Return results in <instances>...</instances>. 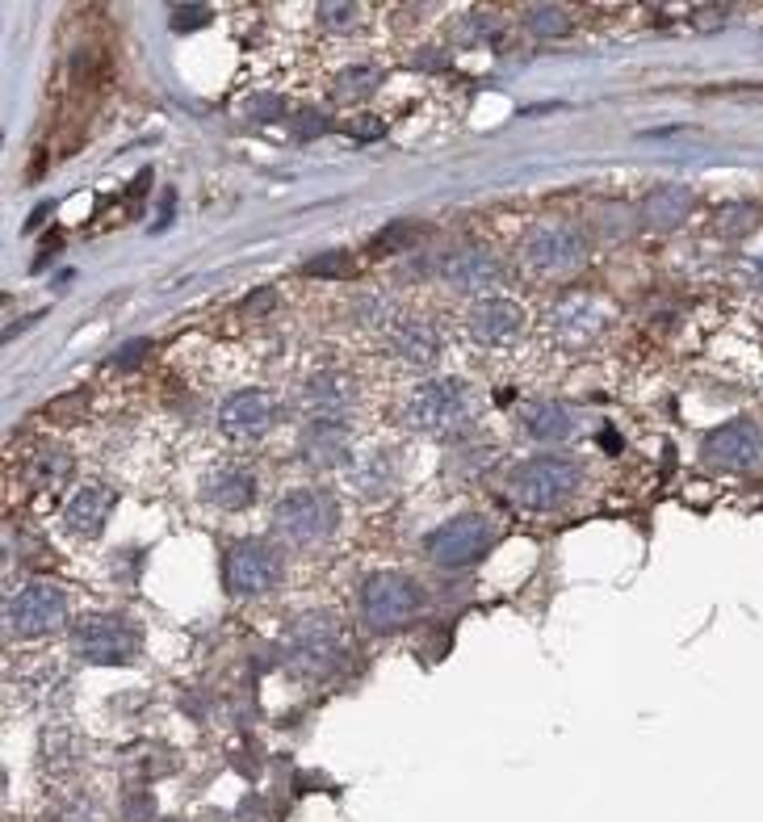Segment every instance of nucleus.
Listing matches in <instances>:
<instances>
[{
	"label": "nucleus",
	"mask_w": 763,
	"mask_h": 822,
	"mask_svg": "<svg viewBox=\"0 0 763 822\" xmlns=\"http://www.w3.org/2000/svg\"><path fill=\"white\" fill-rule=\"evenodd\" d=\"M579 462L575 457H528V462H521L516 471H512V495L525 504V508H558L563 499H571L575 495V487H579Z\"/></svg>",
	"instance_id": "nucleus-1"
},
{
	"label": "nucleus",
	"mask_w": 763,
	"mask_h": 822,
	"mask_svg": "<svg viewBox=\"0 0 763 822\" xmlns=\"http://www.w3.org/2000/svg\"><path fill=\"white\" fill-rule=\"evenodd\" d=\"M495 542V525L478 512H466V516H449L445 525H436L428 537H424V554L433 558L436 567H474L483 554Z\"/></svg>",
	"instance_id": "nucleus-2"
},
{
	"label": "nucleus",
	"mask_w": 763,
	"mask_h": 822,
	"mask_svg": "<svg viewBox=\"0 0 763 822\" xmlns=\"http://www.w3.org/2000/svg\"><path fill=\"white\" fill-rule=\"evenodd\" d=\"M525 265L542 277H571L587 260V239L575 222H537L525 239Z\"/></svg>",
	"instance_id": "nucleus-3"
},
{
	"label": "nucleus",
	"mask_w": 763,
	"mask_h": 822,
	"mask_svg": "<svg viewBox=\"0 0 763 822\" xmlns=\"http://www.w3.org/2000/svg\"><path fill=\"white\" fill-rule=\"evenodd\" d=\"M407 420L416 424L419 433H457L462 424L470 420V395H466V383L457 378H433L412 390L407 399Z\"/></svg>",
	"instance_id": "nucleus-4"
},
{
	"label": "nucleus",
	"mask_w": 763,
	"mask_h": 822,
	"mask_svg": "<svg viewBox=\"0 0 763 822\" xmlns=\"http://www.w3.org/2000/svg\"><path fill=\"white\" fill-rule=\"evenodd\" d=\"M336 521H340V508L327 492H294L286 495L277 512H272V525L277 533L294 542V546H319L336 533Z\"/></svg>",
	"instance_id": "nucleus-5"
},
{
	"label": "nucleus",
	"mask_w": 763,
	"mask_h": 822,
	"mask_svg": "<svg viewBox=\"0 0 763 822\" xmlns=\"http://www.w3.org/2000/svg\"><path fill=\"white\" fill-rule=\"evenodd\" d=\"M424 608V592H419L407 575L395 571H378L369 575L361 587V613L374 630H399Z\"/></svg>",
	"instance_id": "nucleus-6"
},
{
	"label": "nucleus",
	"mask_w": 763,
	"mask_h": 822,
	"mask_svg": "<svg viewBox=\"0 0 763 822\" xmlns=\"http://www.w3.org/2000/svg\"><path fill=\"white\" fill-rule=\"evenodd\" d=\"M286 651H290V663L303 667L310 676H324L331 672L340 655H345V642H340V630H336V617L331 613H307L290 625L286 634Z\"/></svg>",
	"instance_id": "nucleus-7"
},
{
	"label": "nucleus",
	"mask_w": 763,
	"mask_h": 822,
	"mask_svg": "<svg viewBox=\"0 0 763 822\" xmlns=\"http://www.w3.org/2000/svg\"><path fill=\"white\" fill-rule=\"evenodd\" d=\"M76 651L89 663H130L139 655V630L118 613H89L76 625Z\"/></svg>",
	"instance_id": "nucleus-8"
},
{
	"label": "nucleus",
	"mask_w": 763,
	"mask_h": 822,
	"mask_svg": "<svg viewBox=\"0 0 763 822\" xmlns=\"http://www.w3.org/2000/svg\"><path fill=\"white\" fill-rule=\"evenodd\" d=\"M4 617L18 638H38V634H51L54 625L68 617V601L54 584H30L9 596Z\"/></svg>",
	"instance_id": "nucleus-9"
},
{
	"label": "nucleus",
	"mask_w": 763,
	"mask_h": 822,
	"mask_svg": "<svg viewBox=\"0 0 763 822\" xmlns=\"http://www.w3.org/2000/svg\"><path fill=\"white\" fill-rule=\"evenodd\" d=\"M281 580V554L265 542H239L227 554V587L236 596H260Z\"/></svg>",
	"instance_id": "nucleus-10"
},
{
	"label": "nucleus",
	"mask_w": 763,
	"mask_h": 822,
	"mask_svg": "<svg viewBox=\"0 0 763 822\" xmlns=\"http://www.w3.org/2000/svg\"><path fill=\"white\" fill-rule=\"evenodd\" d=\"M705 457L722 471H751L763 462V428L755 420H730L705 437Z\"/></svg>",
	"instance_id": "nucleus-11"
},
{
	"label": "nucleus",
	"mask_w": 763,
	"mask_h": 822,
	"mask_svg": "<svg viewBox=\"0 0 763 822\" xmlns=\"http://www.w3.org/2000/svg\"><path fill=\"white\" fill-rule=\"evenodd\" d=\"M436 274L445 277V286H454V290L483 294V290H495L504 281V265L487 248H454V252L440 256Z\"/></svg>",
	"instance_id": "nucleus-12"
},
{
	"label": "nucleus",
	"mask_w": 763,
	"mask_h": 822,
	"mask_svg": "<svg viewBox=\"0 0 763 822\" xmlns=\"http://www.w3.org/2000/svg\"><path fill=\"white\" fill-rule=\"evenodd\" d=\"M218 420H222V428L231 437H260L277 420V403H272L269 390H236L231 399L222 403Z\"/></svg>",
	"instance_id": "nucleus-13"
},
{
	"label": "nucleus",
	"mask_w": 763,
	"mask_h": 822,
	"mask_svg": "<svg viewBox=\"0 0 763 822\" xmlns=\"http://www.w3.org/2000/svg\"><path fill=\"white\" fill-rule=\"evenodd\" d=\"M554 331H558V340L566 348L592 345L600 331H604V307H600L596 298H587V294H575V298H566L563 307L554 311Z\"/></svg>",
	"instance_id": "nucleus-14"
},
{
	"label": "nucleus",
	"mask_w": 763,
	"mask_h": 822,
	"mask_svg": "<svg viewBox=\"0 0 763 822\" xmlns=\"http://www.w3.org/2000/svg\"><path fill=\"white\" fill-rule=\"evenodd\" d=\"M466 328H470L478 345H504V340H512L516 331L525 328V311L516 303H508V298H483L470 311V319H466Z\"/></svg>",
	"instance_id": "nucleus-15"
},
{
	"label": "nucleus",
	"mask_w": 763,
	"mask_h": 822,
	"mask_svg": "<svg viewBox=\"0 0 763 822\" xmlns=\"http://www.w3.org/2000/svg\"><path fill=\"white\" fill-rule=\"evenodd\" d=\"M113 504H118V495L109 492V487L89 483V487H80V492L72 495V504H68V512H63V521H68V529H72L76 537H97V533L106 529Z\"/></svg>",
	"instance_id": "nucleus-16"
},
{
	"label": "nucleus",
	"mask_w": 763,
	"mask_h": 822,
	"mask_svg": "<svg viewBox=\"0 0 763 822\" xmlns=\"http://www.w3.org/2000/svg\"><path fill=\"white\" fill-rule=\"evenodd\" d=\"M692 206H696V198H692L688 185H658L642 198V222L651 231H675L692 215Z\"/></svg>",
	"instance_id": "nucleus-17"
},
{
	"label": "nucleus",
	"mask_w": 763,
	"mask_h": 822,
	"mask_svg": "<svg viewBox=\"0 0 763 822\" xmlns=\"http://www.w3.org/2000/svg\"><path fill=\"white\" fill-rule=\"evenodd\" d=\"M386 345H390L395 357L412 362V366H433L440 357V331L428 319H399L390 328V336H386Z\"/></svg>",
	"instance_id": "nucleus-18"
},
{
	"label": "nucleus",
	"mask_w": 763,
	"mask_h": 822,
	"mask_svg": "<svg viewBox=\"0 0 763 822\" xmlns=\"http://www.w3.org/2000/svg\"><path fill=\"white\" fill-rule=\"evenodd\" d=\"M357 399V390L348 383L345 374H315L307 383V395H303V407H307L315 420H340L348 407Z\"/></svg>",
	"instance_id": "nucleus-19"
},
{
	"label": "nucleus",
	"mask_w": 763,
	"mask_h": 822,
	"mask_svg": "<svg viewBox=\"0 0 763 822\" xmlns=\"http://www.w3.org/2000/svg\"><path fill=\"white\" fill-rule=\"evenodd\" d=\"M303 454L310 466H340L348 454V428L340 420H315L303 433Z\"/></svg>",
	"instance_id": "nucleus-20"
},
{
	"label": "nucleus",
	"mask_w": 763,
	"mask_h": 822,
	"mask_svg": "<svg viewBox=\"0 0 763 822\" xmlns=\"http://www.w3.org/2000/svg\"><path fill=\"white\" fill-rule=\"evenodd\" d=\"M525 433L533 440H566L575 433V412L558 399H537L525 407Z\"/></svg>",
	"instance_id": "nucleus-21"
},
{
	"label": "nucleus",
	"mask_w": 763,
	"mask_h": 822,
	"mask_svg": "<svg viewBox=\"0 0 763 822\" xmlns=\"http://www.w3.org/2000/svg\"><path fill=\"white\" fill-rule=\"evenodd\" d=\"M252 495H256V483H252V475H244V471H222V475H215L206 483V499L222 512L248 508Z\"/></svg>",
	"instance_id": "nucleus-22"
},
{
	"label": "nucleus",
	"mask_w": 763,
	"mask_h": 822,
	"mask_svg": "<svg viewBox=\"0 0 763 822\" xmlns=\"http://www.w3.org/2000/svg\"><path fill=\"white\" fill-rule=\"evenodd\" d=\"M68 478H72V454H63V449H42V454L30 462V483L42 487V492L63 487Z\"/></svg>",
	"instance_id": "nucleus-23"
},
{
	"label": "nucleus",
	"mask_w": 763,
	"mask_h": 822,
	"mask_svg": "<svg viewBox=\"0 0 763 822\" xmlns=\"http://www.w3.org/2000/svg\"><path fill=\"white\" fill-rule=\"evenodd\" d=\"M525 26H528V34H537V38H563L566 30H571V13L558 9V4H533L525 13Z\"/></svg>",
	"instance_id": "nucleus-24"
},
{
	"label": "nucleus",
	"mask_w": 763,
	"mask_h": 822,
	"mask_svg": "<svg viewBox=\"0 0 763 822\" xmlns=\"http://www.w3.org/2000/svg\"><path fill=\"white\" fill-rule=\"evenodd\" d=\"M382 80L378 68H369V63H357V68H345V72L336 76V97L340 101H357L365 92H374V85Z\"/></svg>",
	"instance_id": "nucleus-25"
},
{
	"label": "nucleus",
	"mask_w": 763,
	"mask_h": 822,
	"mask_svg": "<svg viewBox=\"0 0 763 822\" xmlns=\"http://www.w3.org/2000/svg\"><path fill=\"white\" fill-rule=\"evenodd\" d=\"M365 18L361 4H345V0H327L319 4V21H324L327 30H336V34H345V30H357Z\"/></svg>",
	"instance_id": "nucleus-26"
},
{
	"label": "nucleus",
	"mask_w": 763,
	"mask_h": 822,
	"mask_svg": "<svg viewBox=\"0 0 763 822\" xmlns=\"http://www.w3.org/2000/svg\"><path fill=\"white\" fill-rule=\"evenodd\" d=\"M307 274L310 277H348L353 274V260H348L345 252L315 256V260H307Z\"/></svg>",
	"instance_id": "nucleus-27"
},
{
	"label": "nucleus",
	"mask_w": 763,
	"mask_h": 822,
	"mask_svg": "<svg viewBox=\"0 0 763 822\" xmlns=\"http://www.w3.org/2000/svg\"><path fill=\"white\" fill-rule=\"evenodd\" d=\"M722 227L730 236H746L755 227V210L751 206H730V210H722Z\"/></svg>",
	"instance_id": "nucleus-28"
},
{
	"label": "nucleus",
	"mask_w": 763,
	"mask_h": 822,
	"mask_svg": "<svg viewBox=\"0 0 763 822\" xmlns=\"http://www.w3.org/2000/svg\"><path fill=\"white\" fill-rule=\"evenodd\" d=\"M416 236H419V227H386V231L374 239V252H386L390 244H395V248H403V244H412Z\"/></svg>",
	"instance_id": "nucleus-29"
},
{
	"label": "nucleus",
	"mask_w": 763,
	"mask_h": 822,
	"mask_svg": "<svg viewBox=\"0 0 763 822\" xmlns=\"http://www.w3.org/2000/svg\"><path fill=\"white\" fill-rule=\"evenodd\" d=\"M210 21V9H177V30H189V26H206Z\"/></svg>",
	"instance_id": "nucleus-30"
},
{
	"label": "nucleus",
	"mask_w": 763,
	"mask_h": 822,
	"mask_svg": "<svg viewBox=\"0 0 763 822\" xmlns=\"http://www.w3.org/2000/svg\"><path fill=\"white\" fill-rule=\"evenodd\" d=\"M294 130H298V139H315L319 130H327V118H319V113H303Z\"/></svg>",
	"instance_id": "nucleus-31"
},
{
	"label": "nucleus",
	"mask_w": 763,
	"mask_h": 822,
	"mask_svg": "<svg viewBox=\"0 0 763 822\" xmlns=\"http://www.w3.org/2000/svg\"><path fill=\"white\" fill-rule=\"evenodd\" d=\"M348 135H357V139H378L382 122H348Z\"/></svg>",
	"instance_id": "nucleus-32"
},
{
	"label": "nucleus",
	"mask_w": 763,
	"mask_h": 822,
	"mask_svg": "<svg viewBox=\"0 0 763 822\" xmlns=\"http://www.w3.org/2000/svg\"><path fill=\"white\" fill-rule=\"evenodd\" d=\"M143 348H147V340H135V345L118 348V357H113V362H118V366H130V362H139V353H143Z\"/></svg>",
	"instance_id": "nucleus-33"
},
{
	"label": "nucleus",
	"mask_w": 763,
	"mask_h": 822,
	"mask_svg": "<svg viewBox=\"0 0 763 822\" xmlns=\"http://www.w3.org/2000/svg\"><path fill=\"white\" fill-rule=\"evenodd\" d=\"M760 274H763V260H760Z\"/></svg>",
	"instance_id": "nucleus-34"
}]
</instances>
